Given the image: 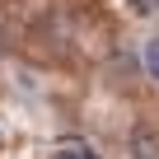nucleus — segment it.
Returning a JSON list of instances; mask_svg holds the SVG:
<instances>
[{
	"label": "nucleus",
	"mask_w": 159,
	"mask_h": 159,
	"mask_svg": "<svg viewBox=\"0 0 159 159\" xmlns=\"http://www.w3.org/2000/svg\"><path fill=\"white\" fill-rule=\"evenodd\" d=\"M140 61H145V75L159 84V38H150L145 42V52H140Z\"/></svg>",
	"instance_id": "obj_2"
},
{
	"label": "nucleus",
	"mask_w": 159,
	"mask_h": 159,
	"mask_svg": "<svg viewBox=\"0 0 159 159\" xmlns=\"http://www.w3.org/2000/svg\"><path fill=\"white\" fill-rule=\"evenodd\" d=\"M126 150H131L136 159H159V131H154V126H131Z\"/></svg>",
	"instance_id": "obj_1"
},
{
	"label": "nucleus",
	"mask_w": 159,
	"mask_h": 159,
	"mask_svg": "<svg viewBox=\"0 0 159 159\" xmlns=\"http://www.w3.org/2000/svg\"><path fill=\"white\" fill-rule=\"evenodd\" d=\"M56 159H98V154H94L89 145H61V150H56Z\"/></svg>",
	"instance_id": "obj_3"
}]
</instances>
